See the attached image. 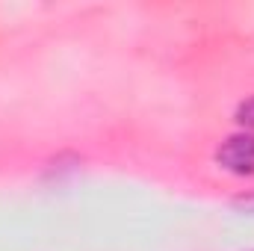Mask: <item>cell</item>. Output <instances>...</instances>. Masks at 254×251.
I'll list each match as a JSON object with an SVG mask.
<instances>
[{
    "label": "cell",
    "mask_w": 254,
    "mask_h": 251,
    "mask_svg": "<svg viewBox=\"0 0 254 251\" xmlns=\"http://www.w3.org/2000/svg\"><path fill=\"white\" fill-rule=\"evenodd\" d=\"M216 160L222 169H228L234 175H254V133L243 130V133L228 136L219 145Z\"/></svg>",
    "instance_id": "1"
},
{
    "label": "cell",
    "mask_w": 254,
    "mask_h": 251,
    "mask_svg": "<svg viewBox=\"0 0 254 251\" xmlns=\"http://www.w3.org/2000/svg\"><path fill=\"white\" fill-rule=\"evenodd\" d=\"M237 122L246 127L249 133L254 130V95L249 98V101H243V104H240V110H237Z\"/></svg>",
    "instance_id": "2"
}]
</instances>
